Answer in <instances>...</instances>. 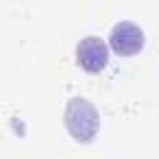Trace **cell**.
<instances>
[{
    "label": "cell",
    "instance_id": "obj_3",
    "mask_svg": "<svg viewBox=\"0 0 159 159\" xmlns=\"http://www.w3.org/2000/svg\"><path fill=\"white\" fill-rule=\"evenodd\" d=\"M109 47L117 55H122V57L137 55L144 47V32H142V27L134 25V22H117L112 27V35H109Z\"/></svg>",
    "mask_w": 159,
    "mask_h": 159
},
{
    "label": "cell",
    "instance_id": "obj_2",
    "mask_svg": "<svg viewBox=\"0 0 159 159\" xmlns=\"http://www.w3.org/2000/svg\"><path fill=\"white\" fill-rule=\"evenodd\" d=\"M75 57H77V65L82 70H87V72L94 75V72H102L107 67V62H109V47H107L104 40L89 35V37L80 40V45L75 50Z\"/></svg>",
    "mask_w": 159,
    "mask_h": 159
},
{
    "label": "cell",
    "instance_id": "obj_1",
    "mask_svg": "<svg viewBox=\"0 0 159 159\" xmlns=\"http://www.w3.org/2000/svg\"><path fill=\"white\" fill-rule=\"evenodd\" d=\"M65 119H67V129H70V134H72L77 142H89V139L94 137L97 127H99V117H97V112H94L84 99H72L70 107H67Z\"/></svg>",
    "mask_w": 159,
    "mask_h": 159
}]
</instances>
